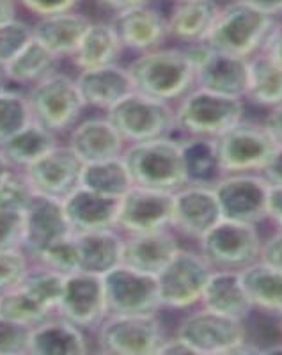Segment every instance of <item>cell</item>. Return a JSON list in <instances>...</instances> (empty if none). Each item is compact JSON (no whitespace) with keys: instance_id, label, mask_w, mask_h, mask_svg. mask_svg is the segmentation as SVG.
<instances>
[{"instance_id":"obj_56","label":"cell","mask_w":282,"mask_h":355,"mask_svg":"<svg viewBox=\"0 0 282 355\" xmlns=\"http://www.w3.org/2000/svg\"><path fill=\"white\" fill-rule=\"evenodd\" d=\"M9 84H11V80H9L8 68H6L4 62H0V89L9 87Z\"/></svg>"},{"instance_id":"obj_35","label":"cell","mask_w":282,"mask_h":355,"mask_svg":"<svg viewBox=\"0 0 282 355\" xmlns=\"http://www.w3.org/2000/svg\"><path fill=\"white\" fill-rule=\"evenodd\" d=\"M59 62H61V59L53 55L46 46H43L33 36V40L12 57L11 61L6 64V68H8L9 80L12 84L30 87L52 73L59 71Z\"/></svg>"},{"instance_id":"obj_31","label":"cell","mask_w":282,"mask_h":355,"mask_svg":"<svg viewBox=\"0 0 282 355\" xmlns=\"http://www.w3.org/2000/svg\"><path fill=\"white\" fill-rule=\"evenodd\" d=\"M59 144V135L41 123L30 121L0 142V151L12 169H25Z\"/></svg>"},{"instance_id":"obj_48","label":"cell","mask_w":282,"mask_h":355,"mask_svg":"<svg viewBox=\"0 0 282 355\" xmlns=\"http://www.w3.org/2000/svg\"><path fill=\"white\" fill-rule=\"evenodd\" d=\"M259 174L270 183V187H282V146H275L274 153Z\"/></svg>"},{"instance_id":"obj_14","label":"cell","mask_w":282,"mask_h":355,"mask_svg":"<svg viewBox=\"0 0 282 355\" xmlns=\"http://www.w3.org/2000/svg\"><path fill=\"white\" fill-rule=\"evenodd\" d=\"M194 62L195 85L226 96L245 98L249 84V59L217 52L204 41L183 46Z\"/></svg>"},{"instance_id":"obj_51","label":"cell","mask_w":282,"mask_h":355,"mask_svg":"<svg viewBox=\"0 0 282 355\" xmlns=\"http://www.w3.org/2000/svg\"><path fill=\"white\" fill-rule=\"evenodd\" d=\"M158 355H186V354H194V352L190 350L188 345L183 341L182 338H177L176 334L174 336H166V339L161 341V345L158 347L157 350Z\"/></svg>"},{"instance_id":"obj_20","label":"cell","mask_w":282,"mask_h":355,"mask_svg":"<svg viewBox=\"0 0 282 355\" xmlns=\"http://www.w3.org/2000/svg\"><path fill=\"white\" fill-rule=\"evenodd\" d=\"M21 249L33 259L44 247L71 234L61 199L34 194L21 214Z\"/></svg>"},{"instance_id":"obj_26","label":"cell","mask_w":282,"mask_h":355,"mask_svg":"<svg viewBox=\"0 0 282 355\" xmlns=\"http://www.w3.org/2000/svg\"><path fill=\"white\" fill-rule=\"evenodd\" d=\"M199 306L220 315L245 322L254 311L242 281L240 270H217L213 268L206 281Z\"/></svg>"},{"instance_id":"obj_13","label":"cell","mask_w":282,"mask_h":355,"mask_svg":"<svg viewBox=\"0 0 282 355\" xmlns=\"http://www.w3.org/2000/svg\"><path fill=\"white\" fill-rule=\"evenodd\" d=\"M270 189L259 173L224 174L213 185L222 218L256 226L268 218Z\"/></svg>"},{"instance_id":"obj_58","label":"cell","mask_w":282,"mask_h":355,"mask_svg":"<svg viewBox=\"0 0 282 355\" xmlns=\"http://www.w3.org/2000/svg\"><path fill=\"white\" fill-rule=\"evenodd\" d=\"M170 2H177V0H170Z\"/></svg>"},{"instance_id":"obj_19","label":"cell","mask_w":282,"mask_h":355,"mask_svg":"<svg viewBox=\"0 0 282 355\" xmlns=\"http://www.w3.org/2000/svg\"><path fill=\"white\" fill-rule=\"evenodd\" d=\"M109 21L121 41L123 49L135 55L160 49L169 40L166 12L153 4L117 11Z\"/></svg>"},{"instance_id":"obj_57","label":"cell","mask_w":282,"mask_h":355,"mask_svg":"<svg viewBox=\"0 0 282 355\" xmlns=\"http://www.w3.org/2000/svg\"><path fill=\"white\" fill-rule=\"evenodd\" d=\"M12 167L9 166V162L6 160V157H4V153H2V151H0V182H2V180H4V176L6 174L9 173V171H11Z\"/></svg>"},{"instance_id":"obj_36","label":"cell","mask_w":282,"mask_h":355,"mask_svg":"<svg viewBox=\"0 0 282 355\" xmlns=\"http://www.w3.org/2000/svg\"><path fill=\"white\" fill-rule=\"evenodd\" d=\"M132 185V174L123 160V155L107 160L87 162L82 167L80 187L94 190L98 194L119 199Z\"/></svg>"},{"instance_id":"obj_16","label":"cell","mask_w":282,"mask_h":355,"mask_svg":"<svg viewBox=\"0 0 282 355\" xmlns=\"http://www.w3.org/2000/svg\"><path fill=\"white\" fill-rule=\"evenodd\" d=\"M55 315L69 320L84 331H94L107 316L101 275L84 270L66 275Z\"/></svg>"},{"instance_id":"obj_34","label":"cell","mask_w":282,"mask_h":355,"mask_svg":"<svg viewBox=\"0 0 282 355\" xmlns=\"http://www.w3.org/2000/svg\"><path fill=\"white\" fill-rule=\"evenodd\" d=\"M243 100L266 109L282 103V66L263 52L249 59V84Z\"/></svg>"},{"instance_id":"obj_4","label":"cell","mask_w":282,"mask_h":355,"mask_svg":"<svg viewBox=\"0 0 282 355\" xmlns=\"http://www.w3.org/2000/svg\"><path fill=\"white\" fill-rule=\"evenodd\" d=\"M123 160L135 185L167 192H176L186 185L182 141L173 135L126 144Z\"/></svg>"},{"instance_id":"obj_21","label":"cell","mask_w":282,"mask_h":355,"mask_svg":"<svg viewBox=\"0 0 282 355\" xmlns=\"http://www.w3.org/2000/svg\"><path fill=\"white\" fill-rule=\"evenodd\" d=\"M85 109L107 112L117 101L135 91L132 77L121 62L100 66V68L80 69L75 77Z\"/></svg>"},{"instance_id":"obj_47","label":"cell","mask_w":282,"mask_h":355,"mask_svg":"<svg viewBox=\"0 0 282 355\" xmlns=\"http://www.w3.org/2000/svg\"><path fill=\"white\" fill-rule=\"evenodd\" d=\"M259 259L282 268V230H275L268 239L263 240Z\"/></svg>"},{"instance_id":"obj_30","label":"cell","mask_w":282,"mask_h":355,"mask_svg":"<svg viewBox=\"0 0 282 355\" xmlns=\"http://www.w3.org/2000/svg\"><path fill=\"white\" fill-rule=\"evenodd\" d=\"M123 52L125 49L110 21H91L77 50L69 59L80 71L119 62Z\"/></svg>"},{"instance_id":"obj_39","label":"cell","mask_w":282,"mask_h":355,"mask_svg":"<svg viewBox=\"0 0 282 355\" xmlns=\"http://www.w3.org/2000/svg\"><path fill=\"white\" fill-rule=\"evenodd\" d=\"M30 119L27 96L9 87L0 89V142L24 128Z\"/></svg>"},{"instance_id":"obj_46","label":"cell","mask_w":282,"mask_h":355,"mask_svg":"<svg viewBox=\"0 0 282 355\" xmlns=\"http://www.w3.org/2000/svg\"><path fill=\"white\" fill-rule=\"evenodd\" d=\"M18 6L36 18L77 9L80 0H17Z\"/></svg>"},{"instance_id":"obj_29","label":"cell","mask_w":282,"mask_h":355,"mask_svg":"<svg viewBox=\"0 0 282 355\" xmlns=\"http://www.w3.org/2000/svg\"><path fill=\"white\" fill-rule=\"evenodd\" d=\"M77 240L80 270L103 275L123 263V233L116 227L73 233Z\"/></svg>"},{"instance_id":"obj_42","label":"cell","mask_w":282,"mask_h":355,"mask_svg":"<svg viewBox=\"0 0 282 355\" xmlns=\"http://www.w3.org/2000/svg\"><path fill=\"white\" fill-rule=\"evenodd\" d=\"M30 40H33V25H28L18 17L0 24V62L8 64Z\"/></svg>"},{"instance_id":"obj_15","label":"cell","mask_w":282,"mask_h":355,"mask_svg":"<svg viewBox=\"0 0 282 355\" xmlns=\"http://www.w3.org/2000/svg\"><path fill=\"white\" fill-rule=\"evenodd\" d=\"M174 192L133 183L117 205L116 230L123 234L148 233L170 227Z\"/></svg>"},{"instance_id":"obj_53","label":"cell","mask_w":282,"mask_h":355,"mask_svg":"<svg viewBox=\"0 0 282 355\" xmlns=\"http://www.w3.org/2000/svg\"><path fill=\"white\" fill-rule=\"evenodd\" d=\"M98 8L105 9L109 12L123 11V9L135 8V6H144V4H153L155 0H94Z\"/></svg>"},{"instance_id":"obj_17","label":"cell","mask_w":282,"mask_h":355,"mask_svg":"<svg viewBox=\"0 0 282 355\" xmlns=\"http://www.w3.org/2000/svg\"><path fill=\"white\" fill-rule=\"evenodd\" d=\"M84 162L73 153L68 144H59L33 162L24 171L36 194L64 199L80 185Z\"/></svg>"},{"instance_id":"obj_32","label":"cell","mask_w":282,"mask_h":355,"mask_svg":"<svg viewBox=\"0 0 282 355\" xmlns=\"http://www.w3.org/2000/svg\"><path fill=\"white\" fill-rule=\"evenodd\" d=\"M242 281L254 311L282 316V268L259 259L243 268Z\"/></svg>"},{"instance_id":"obj_25","label":"cell","mask_w":282,"mask_h":355,"mask_svg":"<svg viewBox=\"0 0 282 355\" xmlns=\"http://www.w3.org/2000/svg\"><path fill=\"white\" fill-rule=\"evenodd\" d=\"M87 331L59 315H52L30 329L28 354L84 355L89 352Z\"/></svg>"},{"instance_id":"obj_45","label":"cell","mask_w":282,"mask_h":355,"mask_svg":"<svg viewBox=\"0 0 282 355\" xmlns=\"http://www.w3.org/2000/svg\"><path fill=\"white\" fill-rule=\"evenodd\" d=\"M21 234H24V220L20 211L0 208V250L21 247Z\"/></svg>"},{"instance_id":"obj_27","label":"cell","mask_w":282,"mask_h":355,"mask_svg":"<svg viewBox=\"0 0 282 355\" xmlns=\"http://www.w3.org/2000/svg\"><path fill=\"white\" fill-rule=\"evenodd\" d=\"M91 21V18L78 12L77 9L57 12L36 18L33 25V36L62 61L64 57L69 59L77 50Z\"/></svg>"},{"instance_id":"obj_44","label":"cell","mask_w":282,"mask_h":355,"mask_svg":"<svg viewBox=\"0 0 282 355\" xmlns=\"http://www.w3.org/2000/svg\"><path fill=\"white\" fill-rule=\"evenodd\" d=\"M30 329L24 323L0 316V355L28 354Z\"/></svg>"},{"instance_id":"obj_5","label":"cell","mask_w":282,"mask_h":355,"mask_svg":"<svg viewBox=\"0 0 282 355\" xmlns=\"http://www.w3.org/2000/svg\"><path fill=\"white\" fill-rule=\"evenodd\" d=\"M27 103L34 121L55 132L68 133L82 119L85 105L75 77L55 71L27 91Z\"/></svg>"},{"instance_id":"obj_3","label":"cell","mask_w":282,"mask_h":355,"mask_svg":"<svg viewBox=\"0 0 282 355\" xmlns=\"http://www.w3.org/2000/svg\"><path fill=\"white\" fill-rule=\"evenodd\" d=\"M245 100L195 85L174 103L176 132L183 137L218 139L243 119Z\"/></svg>"},{"instance_id":"obj_40","label":"cell","mask_w":282,"mask_h":355,"mask_svg":"<svg viewBox=\"0 0 282 355\" xmlns=\"http://www.w3.org/2000/svg\"><path fill=\"white\" fill-rule=\"evenodd\" d=\"M30 261H36L39 265L49 266L52 270L59 272L62 275H69L73 272L80 270V261H78V249L75 234H68L64 239L57 240L44 247L39 254L34 256Z\"/></svg>"},{"instance_id":"obj_24","label":"cell","mask_w":282,"mask_h":355,"mask_svg":"<svg viewBox=\"0 0 282 355\" xmlns=\"http://www.w3.org/2000/svg\"><path fill=\"white\" fill-rule=\"evenodd\" d=\"M119 199L98 194L78 185L62 199L64 214L71 233H89L116 227Z\"/></svg>"},{"instance_id":"obj_23","label":"cell","mask_w":282,"mask_h":355,"mask_svg":"<svg viewBox=\"0 0 282 355\" xmlns=\"http://www.w3.org/2000/svg\"><path fill=\"white\" fill-rule=\"evenodd\" d=\"M123 236V263L153 275L160 274L182 247L177 234L170 227Z\"/></svg>"},{"instance_id":"obj_59","label":"cell","mask_w":282,"mask_h":355,"mask_svg":"<svg viewBox=\"0 0 282 355\" xmlns=\"http://www.w3.org/2000/svg\"><path fill=\"white\" fill-rule=\"evenodd\" d=\"M281 318H282V316H281ZM281 331H282V327H281Z\"/></svg>"},{"instance_id":"obj_18","label":"cell","mask_w":282,"mask_h":355,"mask_svg":"<svg viewBox=\"0 0 282 355\" xmlns=\"http://www.w3.org/2000/svg\"><path fill=\"white\" fill-rule=\"evenodd\" d=\"M222 218L213 187L186 183L174 192L170 230L197 242Z\"/></svg>"},{"instance_id":"obj_50","label":"cell","mask_w":282,"mask_h":355,"mask_svg":"<svg viewBox=\"0 0 282 355\" xmlns=\"http://www.w3.org/2000/svg\"><path fill=\"white\" fill-rule=\"evenodd\" d=\"M263 125H265L266 132L270 133V137L274 139L275 144L282 146V103L270 109Z\"/></svg>"},{"instance_id":"obj_41","label":"cell","mask_w":282,"mask_h":355,"mask_svg":"<svg viewBox=\"0 0 282 355\" xmlns=\"http://www.w3.org/2000/svg\"><path fill=\"white\" fill-rule=\"evenodd\" d=\"M34 194L36 192L25 178L24 171L11 169L0 182V208L24 214Z\"/></svg>"},{"instance_id":"obj_7","label":"cell","mask_w":282,"mask_h":355,"mask_svg":"<svg viewBox=\"0 0 282 355\" xmlns=\"http://www.w3.org/2000/svg\"><path fill=\"white\" fill-rule=\"evenodd\" d=\"M110 123L121 133L126 144L167 137L176 132L174 121V103L157 100L139 91L117 101L105 112Z\"/></svg>"},{"instance_id":"obj_11","label":"cell","mask_w":282,"mask_h":355,"mask_svg":"<svg viewBox=\"0 0 282 355\" xmlns=\"http://www.w3.org/2000/svg\"><path fill=\"white\" fill-rule=\"evenodd\" d=\"M107 315H153L160 313L157 275L132 266L117 265L101 275Z\"/></svg>"},{"instance_id":"obj_12","label":"cell","mask_w":282,"mask_h":355,"mask_svg":"<svg viewBox=\"0 0 282 355\" xmlns=\"http://www.w3.org/2000/svg\"><path fill=\"white\" fill-rule=\"evenodd\" d=\"M215 141L224 174L261 173L277 146L263 123L245 121V117Z\"/></svg>"},{"instance_id":"obj_55","label":"cell","mask_w":282,"mask_h":355,"mask_svg":"<svg viewBox=\"0 0 282 355\" xmlns=\"http://www.w3.org/2000/svg\"><path fill=\"white\" fill-rule=\"evenodd\" d=\"M18 2L17 0H0V24L17 18L18 15Z\"/></svg>"},{"instance_id":"obj_9","label":"cell","mask_w":282,"mask_h":355,"mask_svg":"<svg viewBox=\"0 0 282 355\" xmlns=\"http://www.w3.org/2000/svg\"><path fill=\"white\" fill-rule=\"evenodd\" d=\"M93 332L98 352L110 355H153L167 336L158 313L107 315Z\"/></svg>"},{"instance_id":"obj_49","label":"cell","mask_w":282,"mask_h":355,"mask_svg":"<svg viewBox=\"0 0 282 355\" xmlns=\"http://www.w3.org/2000/svg\"><path fill=\"white\" fill-rule=\"evenodd\" d=\"M265 55H268L274 62L282 66V21L275 20L274 28H272L270 36L266 40L265 46L261 50Z\"/></svg>"},{"instance_id":"obj_2","label":"cell","mask_w":282,"mask_h":355,"mask_svg":"<svg viewBox=\"0 0 282 355\" xmlns=\"http://www.w3.org/2000/svg\"><path fill=\"white\" fill-rule=\"evenodd\" d=\"M275 20L277 18L247 2L231 0L220 4L213 25L202 41L217 52L250 59L263 50Z\"/></svg>"},{"instance_id":"obj_8","label":"cell","mask_w":282,"mask_h":355,"mask_svg":"<svg viewBox=\"0 0 282 355\" xmlns=\"http://www.w3.org/2000/svg\"><path fill=\"white\" fill-rule=\"evenodd\" d=\"M174 334L197 355L238 354L249 341L243 320L220 315L202 306L183 316Z\"/></svg>"},{"instance_id":"obj_54","label":"cell","mask_w":282,"mask_h":355,"mask_svg":"<svg viewBox=\"0 0 282 355\" xmlns=\"http://www.w3.org/2000/svg\"><path fill=\"white\" fill-rule=\"evenodd\" d=\"M242 2H247V4L254 6L259 11L270 15V17L277 18L282 15V0H242Z\"/></svg>"},{"instance_id":"obj_6","label":"cell","mask_w":282,"mask_h":355,"mask_svg":"<svg viewBox=\"0 0 282 355\" xmlns=\"http://www.w3.org/2000/svg\"><path fill=\"white\" fill-rule=\"evenodd\" d=\"M199 252L217 270H240L259 261L263 239L256 224L220 220L197 240Z\"/></svg>"},{"instance_id":"obj_1","label":"cell","mask_w":282,"mask_h":355,"mask_svg":"<svg viewBox=\"0 0 282 355\" xmlns=\"http://www.w3.org/2000/svg\"><path fill=\"white\" fill-rule=\"evenodd\" d=\"M135 91L176 103L195 87V68L183 46H160L137 53L126 64Z\"/></svg>"},{"instance_id":"obj_37","label":"cell","mask_w":282,"mask_h":355,"mask_svg":"<svg viewBox=\"0 0 282 355\" xmlns=\"http://www.w3.org/2000/svg\"><path fill=\"white\" fill-rule=\"evenodd\" d=\"M64 277L66 275L52 270L49 266L30 261V266L25 272L24 279H21V283L18 286L27 291L44 309H49L50 313H55L57 304L61 299L62 286H64Z\"/></svg>"},{"instance_id":"obj_22","label":"cell","mask_w":282,"mask_h":355,"mask_svg":"<svg viewBox=\"0 0 282 355\" xmlns=\"http://www.w3.org/2000/svg\"><path fill=\"white\" fill-rule=\"evenodd\" d=\"M66 144L84 164L121 157L126 148L125 139L107 116L85 117L75 123Z\"/></svg>"},{"instance_id":"obj_38","label":"cell","mask_w":282,"mask_h":355,"mask_svg":"<svg viewBox=\"0 0 282 355\" xmlns=\"http://www.w3.org/2000/svg\"><path fill=\"white\" fill-rule=\"evenodd\" d=\"M55 315L44 309L36 302L25 290L15 286L8 291L0 293V316L12 320V322L24 323L27 327H34L49 316Z\"/></svg>"},{"instance_id":"obj_10","label":"cell","mask_w":282,"mask_h":355,"mask_svg":"<svg viewBox=\"0 0 282 355\" xmlns=\"http://www.w3.org/2000/svg\"><path fill=\"white\" fill-rule=\"evenodd\" d=\"M211 270L213 268L199 250L179 247L174 258L157 275L161 309L186 311L199 306Z\"/></svg>"},{"instance_id":"obj_28","label":"cell","mask_w":282,"mask_h":355,"mask_svg":"<svg viewBox=\"0 0 282 355\" xmlns=\"http://www.w3.org/2000/svg\"><path fill=\"white\" fill-rule=\"evenodd\" d=\"M217 0H177L170 2L167 17L169 40L179 41L183 44L202 41L213 25L217 17Z\"/></svg>"},{"instance_id":"obj_43","label":"cell","mask_w":282,"mask_h":355,"mask_svg":"<svg viewBox=\"0 0 282 355\" xmlns=\"http://www.w3.org/2000/svg\"><path fill=\"white\" fill-rule=\"evenodd\" d=\"M30 266V258L21 247L0 250V293L18 286Z\"/></svg>"},{"instance_id":"obj_33","label":"cell","mask_w":282,"mask_h":355,"mask_svg":"<svg viewBox=\"0 0 282 355\" xmlns=\"http://www.w3.org/2000/svg\"><path fill=\"white\" fill-rule=\"evenodd\" d=\"M179 141L186 183L213 187L224 176L218 162L217 141L206 137H183Z\"/></svg>"},{"instance_id":"obj_52","label":"cell","mask_w":282,"mask_h":355,"mask_svg":"<svg viewBox=\"0 0 282 355\" xmlns=\"http://www.w3.org/2000/svg\"><path fill=\"white\" fill-rule=\"evenodd\" d=\"M268 218L282 230V187H272L268 198Z\"/></svg>"}]
</instances>
